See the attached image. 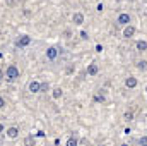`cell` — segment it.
Instances as JSON below:
<instances>
[{"label": "cell", "instance_id": "10", "mask_svg": "<svg viewBox=\"0 0 147 146\" xmlns=\"http://www.w3.org/2000/svg\"><path fill=\"white\" fill-rule=\"evenodd\" d=\"M98 72H99V67H98L96 64H91V65L87 67V74H89V76H96Z\"/></svg>", "mask_w": 147, "mask_h": 146}, {"label": "cell", "instance_id": "7", "mask_svg": "<svg viewBox=\"0 0 147 146\" xmlns=\"http://www.w3.org/2000/svg\"><path fill=\"white\" fill-rule=\"evenodd\" d=\"M39 86H41L39 81H31L29 83V91L31 93H39Z\"/></svg>", "mask_w": 147, "mask_h": 146}, {"label": "cell", "instance_id": "22", "mask_svg": "<svg viewBox=\"0 0 147 146\" xmlns=\"http://www.w3.org/2000/svg\"><path fill=\"white\" fill-rule=\"evenodd\" d=\"M3 77H5V72H3V71H2V69H0V81H2V79H3Z\"/></svg>", "mask_w": 147, "mask_h": 146}, {"label": "cell", "instance_id": "15", "mask_svg": "<svg viewBox=\"0 0 147 146\" xmlns=\"http://www.w3.org/2000/svg\"><path fill=\"white\" fill-rule=\"evenodd\" d=\"M48 89H50V84H48V83H43V84L39 86V91H48Z\"/></svg>", "mask_w": 147, "mask_h": 146}, {"label": "cell", "instance_id": "5", "mask_svg": "<svg viewBox=\"0 0 147 146\" xmlns=\"http://www.w3.org/2000/svg\"><path fill=\"white\" fill-rule=\"evenodd\" d=\"M116 23H118V24H123V26H125V24H128V23H130V16L123 12V14H120V16H118V21H116Z\"/></svg>", "mask_w": 147, "mask_h": 146}, {"label": "cell", "instance_id": "3", "mask_svg": "<svg viewBox=\"0 0 147 146\" xmlns=\"http://www.w3.org/2000/svg\"><path fill=\"white\" fill-rule=\"evenodd\" d=\"M57 55H58V50H57L55 46H50V48L46 50V57H48L50 60H55V59H57Z\"/></svg>", "mask_w": 147, "mask_h": 146}, {"label": "cell", "instance_id": "2", "mask_svg": "<svg viewBox=\"0 0 147 146\" xmlns=\"http://www.w3.org/2000/svg\"><path fill=\"white\" fill-rule=\"evenodd\" d=\"M29 43H31V36H28V35H22V36L16 41V45H17L19 48H24V46H28Z\"/></svg>", "mask_w": 147, "mask_h": 146}, {"label": "cell", "instance_id": "13", "mask_svg": "<svg viewBox=\"0 0 147 146\" xmlns=\"http://www.w3.org/2000/svg\"><path fill=\"white\" fill-rule=\"evenodd\" d=\"M67 146H77V139H75V138H69Z\"/></svg>", "mask_w": 147, "mask_h": 146}, {"label": "cell", "instance_id": "4", "mask_svg": "<svg viewBox=\"0 0 147 146\" xmlns=\"http://www.w3.org/2000/svg\"><path fill=\"white\" fill-rule=\"evenodd\" d=\"M72 21H74V24L80 26V24L84 23V14H82V12H75V14H74V17H72Z\"/></svg>", "mask_w": 147, "mask_h": 146}, {"label": "cell", "instance_id": "25", "mask_svg": "<svg viewBox=\"0 0 147 146\" xmlns=\"http://www.w3.org/2000/svg\"><path fill=\"white\" fill-rule=\"evenodd\" d=\"M121 146H128V145H121Z\"/></svg>", "mask_w": 147, "mask_h": 146}, {"label": "cell", "instance_id": "12", "mask_svg": "<svg viewBox=\"0 0 147 146\" xmlns=\"http://www.w3.org/2000/svg\"><path fill=\"white\" fill-rule=\"evenodd\" d=\"M60 96H62V89H60V88H57V89H53V98H55V100H58Z\"/></svg>", "mask_w": 147, "mask_h": 146}, {"label": "cell", "instance_id": "20", "mask_svg": "<svg viewBox=\"0 0 147 146\" xmlns=\"http://www.w3.org/2000/svg\"><path fill=\"white\" fill-rule=\"evenodd\" d=\"M80 38H82V40H87V33H86V31H82V33H80Z\"/></svg>", "mask_w": 147, "mask_h": 146}, {"label": "cell", "instance_id": "1", "mask_svg": "<svg viewBox=\"0 0 147 146\" xmlns=\"http://www.w3.org/2000/svg\"><path fill=\"white\" fill-rule=\"evenodd\" d=\"M19 77V69L14 65V64H10L9 67H7V71H5V79H9V81H16Z\"/></svg>", "mask_w": 147, "mask_h": 146}, {"label": "cell", "instance_id": "24", "mask_svg": "<svg viewBox=\"0 0 147 146\" xmlns=\"http://www.w3.org/2000/svg\"><path fill=\"white\" fill-rule=\"evenodd\" d=\"M0 132H3V126L2 124H0Z\"/></svg>", "mask_w": 147, "mask_h": 146}, {"label": "cell", "instance_id": "6", "mask_svg": "<svg viewBox=\"0 0 147 146\" xmlns=\"http://www.w3.org/2000/svg\"><path fill=\"white\" fill-rule=\"evenodd\" d=\"M5 132H7V136H9L10 139H16V138L19 136V129H17V127H9Z\"/></svg>", "mask_w": 147, "mask_h": 146}, {"label": "cell", "instance_id": "16", "mask_svg": "<svg viewBox=\"0 0 147 146\" xmlns=\"http://www.w3.org/2000/svg\"><path fill=\"white\" fill-rule=\"evenodd\" d=\"M139 143H140V146H147V136H142L139 139Z\"/></svg>", "mask_w": 147, "mask_h": 146}, {"label": "cell", "instance_id": "8", "mask_svg": "<svg viewBox=\"0 0 147 146\" xmlns=\"http://www.w3.org/2000/svg\"><path fill=\"white\" fill-rule=\"evenodd\" d=\"M134 35H135V28H134V26H127V28L123 29V36L125 38H132Z\"/></svg>", "mask_w": 147, "mask_h": 146}, {"label": "cell", "instance_id": "11", "mask_svg": "<svg viewBox=\"0 0 147 146\" xmlns=\"http://www.w3.org/2000/svg\"><path fill=\"white\" fill-rule=\"evenodd\" d=\"M137 50H139V52H146L147 50V41H144V40L137 41Z\"/></svg>", "mask_w": 147, "mask_h": 146}, {"label": "cell", "instance_id": "17", "mask_svg": "<svg viewBox=\"0 0 147 146\" xmlns=\"http://www.w3.org/2000/svg\"><path fill=\"white\" fill-rule=\"evenodd\" d=\"M137 65H139V69H146V67H147V62H146V60H140Z\"/></svg>", "mask_w": 147, "mask_h": 146}, {"label": "cell", "instance_id": "18", "mask_svg": "<svg viewBox=\"0 0 147 146\" xmlns=\"http://www.w3.org/2000/svg\"><path fill=\"white\" fill-rule=\"evenodd\" d=\"M132 119H134V113L132 112H127L125 113V120H132Z\"/></svg>", "mask_w": 147, "mask_h": 146}, {"label": "cell", "instance_id": "19", "mask_svg": "<svg viewBox=\"0 0 147 146\" xmlns=\"http://www.w3.org/2000/svg\"><path fill=\"white\" fill-rule=\"evenodd\" d=\"M96 102H105V96H103V95H98V96H96Z\"/></svg>", "mask_w": 147, "mask_h": 146}, {"label": "cell", "instance_id": "23", "mask_svg": "<svg viewBox=\"0 0 147 146\" xmlns=\"http://www.w3.org/2000/svg\"><path fill=\"white\" fill-rule=\"evenodd\" d=\"M7 3H9V5H14V0H7Z\"/></svg>", "mask_w": 147, "mask_h": 146}, {"label": "cell", "instance_id": "14", "mask_svg": "<svg viewBox=\"0 0 147 146\" xmlns=\"http://www.w3.org/2000/svg\"><path fill=\"white\" fill-rule=\"evenodd\" d=\"M24 143H26V146H34V139L29 136V138H26V141H24Z\"/></svg>", "mask_w": 147, "mask_h": 146}, {"label": "cell", "instance_id": "9", "mask_svg": "<svg viewBox=\"0 0 147 146\" xmlns=\"http://www.w3.org/2000/svg\"><path fill=\"white\" fill-rule=\"evenodd\" d=\"M125 86H127V88H135V86H137V79L132 77V76L127 77V79H125Z\"/></svg>", "mask_w": 147, "mask_h": 146}, {"label": "cell", "instance_id": "21", "mask_svg": "<svg viewBox=\"0 0 147 146\" xmlns=\"http://www.w3.org/2000/svg\"><path fill=\"white\" fill-rule=\"evenodd\" d=\"M2 107H5V100H3V98L0 96V108H2Z\"/></svg>", "mask_w": 147, "mask_h": 146}]
</instances>
